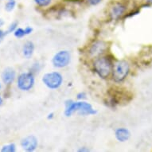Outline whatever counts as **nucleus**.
<instances>
[{
    "label": "nucleus",
    "mask_w": 152,
    "mask_h": 152,
    "mask_svg": "<svg viewBox=\"0 0 152 152\" xmlns=\"http://www.w3.org/2000/svg\"><path fill=\"white\" fill-rule=\"evenodd\" d=\"M77 112L81 115H95L96 114V111L92 108V105L86 102H74L71 100L65 101V115L66 116H70L72 113Z\"/></svg>",
    "instance_id": "1"
},
{
    "label": "nucleus",
    "mask_w": 152,
    "mask_h": 152,
    "mask_svg": "<svg viewBox=\"0 0 152 152\" xmlns=\"http://www.w3.org/2000/svg\"><path fill=\"white\" fill-rule=\"evenodd\" d=\"M94 69L96 72L100 77L106 79L109 77L112 69V65L109 58H100L94 62Z\"/></svg>",
    "instance_id": "2"
},
{
    "label": "nucleus",
    "mask_w": 152,
    "mask_h": 152,
    "mask_svg": "<svg viewBox=\"0 0 152 152\" xmlns=\"http://www.w3.org/2000/svg\"><path fill=\"white\" fill-rule=\"evenodd\" d=\"M42 81L50 89H57L62 84L63 77L58 72H48L43 76Z\"/></svg>",
    "instance_id": "3"
},
{
    "label": "nucleus",
    "mask_w": 152,
    "mask_h": 152,
    "mask_svg": "<svg viewBox=\"0 0 152 152\" xmlns=\"http://www.w3.org/2000/svg\"><path fill=\"white\" fill-rule=\"evenodd\" d=\"M130 71L128 63L125 61H120L115 64L113 70V80L115 82H122L127 77Z\"/></svg>",
    "instance_id": "4"
},
{
    "label": "nucleus",
    "mask_w": 152,
    "mask_h": 152,
    "mask_svg": "<svg viewBox=\"0 0 152 152\" xmlns=\"http://www.w3.org/2000/svg\"><path fill=\"white\" fill-rule=\"evenodd\" d=\"M34 85V77L31 72H24L18 78V87L23 91H28Z\"/></svg>",
    "instance_id": "5"
},
{
    "label": "nucleus",
    "mask_w": 152,
    "mask_h": 152,
    "mask_svg": "<svg viewBox=\"0 0 152 152\" xmlns=\"http://www.w3.org/2000/svg\"><path fill=\"white\" fill-rule=\"evenodd\" d=\"M70 59L71 56L69 53L66 50H62L54 55L53 58V64L57 68L65 67L70 62Z\"/></svg>",
    "instance_id": "6"
},
{
    "label": "nucleus",
    "mask_w": 152,
    "mask_h": 152,
    "mask_svg": "<svg viewBox=\"0 0 152 152\" xmlns=\"http://www.w3.org/2000/svg\"><path fill=\"white\" fill-rule=\"evenodd\" d=\"M21 146L26 151H34L37 147V140L34 135H30L22 140Z\"/></svg>",
    "instance_id": "7"
},
{
    "label": "nucleus",
    "mask_w": 152,
    "mask_h": 152,
    "mask_svg": "<svg viewBox=\"0 0 152 152\" xmlns=\"http://www.w3.org/2000/svg\"><path fill=\"white\" fill-rule=\"evenodd\" d=\"M107 49V45L104 42H96L91 46L89 50V54L91 57H98L104 53Z\"/></svg>",
    "instance_id": "8"
},
{
    "label": "nucleus",
    "mask_w": 152,
    "mask_h": 152,
    "mask_svg": "<svg viewBox=\"0 0 152 152\" xmlns=\"http://www.w3.org/2000/svg\"><path fill=\"white\" fill-rule=\"evenodd\" d=\"M126 10V7L122 3H115V5L113 6L111 9V11H110V15L112 17V19H117L120 16H122L124 15V13L125 12Z\"/></svg>",
    "instance_id": "9"
},
{
    "label": "nucleus",
    "mask_w": 152,
    "mask_h": 152,
    "mask_svg": "<svg viewBox=\"0 0 152 152\" xmlns=\"http://www.w3.org/2000/svg\"><path fill=\"white\" fill-rule=\"evenodd\" d=\"M15 78V71L11 68H7L2 73V79L7 85H10Z\"/></svg>",
    "instance_id": "10"
},
{
    "label": "nucleus",
    "mask_w": 152,
    "mask_h": 152,
    "mask_svg": "<svg viewBox=\"0 0 152 152\" xmlns=\"http://www.w3.org/2000/svg\"><path fill=\"white\" fill-rule=\"evenodd\" d=\"M130 132L127 128L121 127L115 131V138L120 142H125L130 138Z\"/></svg>",
    "instance_id": "11"
},
{
    "label": "nucleus",
    "mask_w": 152,
    "mask_h": 152,
    "mask_svg": "<svg viewBox=\"0 0 152 152\" xmlns=\"http://www.w3.org/2000/svg\"><path fill=\"white\" fill-rule=\"evenodd\" d=\"M34 50V45L31 42H27L23 46V54L26 58H30L32 56Z\"/></svg>",
    "instance_id": "12"
},
{
    "label": "nucleus",
    "mask_w": 152,
    "mask_h": 152,
    "mask_svg": "<svg viewBox=\"0 0 152 152\" xmlns=\"http://www.w3.org/2000/svg\"><path fill=\"white\" fill-rule=\"evenodd\" d=\"M1 151L3 152H15L16 151V147L14 143H10L4 146Z\"/></svg>",
    "instance_id": "13"
},
{
    "label": "nucleus",
    "mask_w": 152,
    "mask_h": 152,
    "mask_svg": "<svg viewBox=\"0 0 152 152\" xmlns=\"http://www.w3.org/2000/svg\"><path fill=\"white\" fill-rule=\"evenodd\" d=\"M15 36L16 37H18V38H21V37H24L26 34V32H25V30H23L22 28H18L16 30H15Z\"/></svg>",
    "instance_id": "14"
},
{
    "label": "nucleus",
    "mask_w": 152,
    "mask_h": 152,
    "mask_svg": "<svg viewBox=\"0 0 152 152\" xmlns=\"http://www.w3.org/2000/svg\"><path fill=\"white\" fill-rule=\"evenodd\" d=\"M35 3L40 7H47L50 4L52 0H34Z\"/></svg>",
    "instance_id": "15"
},
{
    "label": "nucleus",
    "mask_w": 152,
    "mask_h": 152,
    "mask_svg": "<svg viewBox=\"0 0 152 152\" xmlns=\"http://www.w3.org/2000/svg\"><path fill=\"white\" fill-rule=\"evenodd\" d=\"M15 1L14 0H10L7 4H6V10L7 11H11V10H14V8L15 7Z\"/></svg>",
    "instance_id": "16"
},
{
    "label": "nucleus",
    "mask_w": 152,
    "mask_h": 152,
    "mask_svg": "<svg viewBox=\"0 0 152 152\" xmlns=\"http://www.w3.org/2000/svg\"><path fill=\"white\" fill-rule=\"evenodd\" d=\"M17 26H18L17 22H14L13 23H11L7 30L8 34H9V33H12L13 31H15V30L17 29Z\"/></svg>",
    "instance_id": "17"
},
{
    "label": "nucleus",
    "mask_w": 152,
    "mask_h": 152,
    "mask_svg": "<svg viewBox=\"0 0 152 152\" xmlns=\"http://www.w3.org/2000/svg\"><path fill=\"white\" fill-rule=\"evenodd\" d=\"M87 1V3L89 4V5L92 6H95V5H97L99 3L101 2V0H86Z\"/></svg>",
    "instance_id": "18"
},
{
    "label": "nucleus",
    "mask_w": 152,
    "mask_h": 152,
    "mask_svg": "<svg viewBox=\"0 0 152 152\" xmlns=\"http://www.w3.org/2000/svg\"><path fill=\"white\" fill-rule=\"evenodd\" d=\"M8 32L7 31H3V30H0V42L3 40L4 37H5L6 35L7 34Z\"/></svg>",
    "instance_id": "19"
},
{
    "label": "nucleus",
    "mask_w": 152,
    "mask_h": 152,
    "mask_svg": "<svg viewBox=\"0 0 152 152\" xmlns=\"http://www.w3.org/2000/svg\"><path fill=\"white\" fill-rule=\"evenodd\" d=\"M85 96H86V95H85V92H80V93H79V94L77 95V99H79V100H81V99H84V98H85Z\"/></svg>",
    "instance_id": "20"
},
{
    "label": "nucleus",
    "mask_w": 152,
    "mask_h": 152,
    "mask_svg": "<svg viewBox=\"0 0 152 152\" xmlns=\"http://www.w3.org/2000/svg\"><path fill=\"white\" fill-rule=\"evenodd\" d=\"M33 31V29L31 27H26L25 29V32H26V34L27 35V34H31V32Z\"/></svg>",
    "instance_id": "21"
},
{
    "label": "nucleus",
    "mask_w": 152,
    "mask_h": 152,
    "mask_svg": "<svg viewBox=\"0 0 152 152\" xmlns=\"http://www.w3.org/2000/svg\"><path fill=\"white\" fill-rule=\"evenodd\" d=\"M89 150L88 149H86L85 147H82V148H80V149L78 150V151H80V152H84V151H88Z\"/></svg>",
    "instance_id": "22"
},
{
    "label": "nucleus",
    "mask_w": 152,
    "mask_h": 152,
    "mask_svg": "<svg viewBox=\"0 0 152 152\" xmlns=\"http://www.w3.org/2000/svg\"><path fill=\"white\" fill-rule=\"evenodd\" d=\"M53 117V113H51V114H50L49 116H48V119H52Z\"/></svg>",
    "instance_id": "23"
},
{
    "label": "nucleus",
    "mask_w": 152,
    "mask_h": 152,
    "mask_svg": "<svg viewBox=\"0 0 152 152\" xmlns=\"http://www.w3.org/2000/svg\"><path fill=\"white\" fill-rule=\"evenodd\" d=\"M3 104V99L0 97V106Z\"/></svg>",
    "instance_id": "24"
},
{
    "label": "nucleus",
    "mask_w": 152,
    "mask_h": 152,
    "mask_svg": "<svg viewBox=\"0 0 152 152\" xmlns=\"http://www.w3.org/2000/svg\"><path fill=\"white\" fill-rule=\"evenodd\" d=\"M3 20H1V19H0V26H1L3 25Z\"/></svg>",
    "instance_id": "25"
},
{
    "label": "nucleus",
    "mask_w": 152,
    "mask_h": 152,
    "mask_svg": "<svg viewBox=\"0 0 152 152\" xmlns=\"http://www.w3.org/2000/svg\"><path fill=\"white\" fill-rule=\"evenodd\" d=\"M147 2H148V3H151V4H152V0H147Z\"/></svg>",
    "instance_id": "26"
},
{
    "label": "nucleus",
    "mask_w": 152,
    "mask_h": 152,
    "mask_svg": "<svg viewBox=\"0 0 152 152\" xmlns=\"http://www.w3.org/2000/svg\"><path fill=\"white\" fill-rule=\"evenodd\" d=\"M0 88H1V85H0Z\"/></svg>",
    "instance_id": "27"
},
{
    "label": "nucleus",
    "mask_w": 152,
    "mask_h": 152,
    "mask_svg": "<svg viewBox=\"0 0 152 152\" xmlns=\"http://www.w3.org/2000/svg\"><path fill=\"white\" fill-rule=\"evenodd\" d=\"M9 1H10V0H9Z\"/></svg>",
    "instance_id": "28"
}]
</instances>
